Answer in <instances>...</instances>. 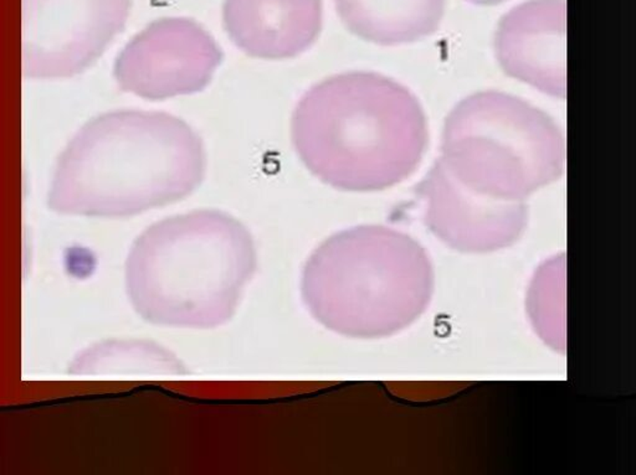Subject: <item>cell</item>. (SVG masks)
Here are the masks:
<instances>
[{"label":"cell","mask_w":636,"mask_h":475,"mask_svg":"<svg viewBox=\"0 0 636 475\" xmlns=\"http://www.w3.org/2000/svg\"><path fill=\"white\" fill-rule=\"evenodd\" d=\"M203 139L177 115L115 111L88 122L59 158L49 206L120 219L181 201L202 185Z\"/></svg>","instance_id":"6da1fadb"},{"label":"cell","mask_w":636,"mask_h":475,"mask_svg":"<svg viewBox=\"0 0 636 475\" xmlns=\"http://www.w3.org/2000/svg\"><path fill=\"white\" fill-rule=\"evenodd\" d=\"M291 141L306 169L343 192L384 190L417 170L428 127L417 97L375 72L327 77L298 99Z\"/></svg>","instance_id":"7a4b0ae2"},{"label":"cell","mask_w":636,"mask_h":475,"mask_svg":"<svg viewBox=\"0 0 636 475\" xmlns=\"http://www.w3.org/2000/svg\"><path fill=\"white\" fill-rule=\"evenodd\" d=\"M258 266L253 236L229 213L197 210L160 220L133 242L126 290L147 322L218 328L229 322Z\"/></svg>","instance_id":"3957f363"},{"label":"cell","mask_w":636,"mask_h":475,"mask_svg":"<svg viewBox=\"0 0 636 475\" xmlns=\"http://www.w3.org/2000/svg\"><path fill=\"white\" fill-rule=\"evenodd\" d=\"M302 297L312 317L348 338L401 332L427 309L434 290L428 253L410 236L366 225L340 231L303 268Z\"/></svg>","instance_id":"277c9868"},{"label":"cell","mask_w":636,"mask_h":475,"mask_svg":"<svg viewBox=\"0 0 636 475\" xmlns=\"http://www.w3.org/2000/svg\"><path fill=\"white\" fill-rule=\"evenodd\" d=\"M440 159L473 192L523 201L563 174L565 137L532 104L506 93H475L445 120Z\"/></svg>","instance_id":"5b68a950"},{"label":"cell","mask_w":636,"mask_h":475,"mask_svg":"<svg viewBox=\"0 0 636 475\" xmlns=\"http://www.w3.org/2000/svg\"><path fill=\"white\" fill-rule=\"evenodd\" d=\"M131 6L132 0H22L24 75L56 80L86 70L123 30Z\"/></svg>","instance_id":"8992f818"},{"label":"cell","mask_w":636,"mask_h":475,"mask_svg":"<svg viewBox=\"0 0 636 475\" xmlns=\"http://www.w3.org/2000/svg\"><path fill=\"white\" fill-rule=\"evenodd\" d=\"M224 54L205 29L187 17L151 22L123 48L115 64L122 91L148 101L200 92Z\"/></svg>","instance_id":"52a82bcc"},{"label":"cell","mask_w":636,"mask_h":475,"mask_svg":"<svg viewBox=\"0 0 636 475\" xmlns=\"http://www.w3.org/2000/svg\"><path fill=\"white\" fill-rule=\"evenodd\" d=\"M424 218L434 235L462 252L511 246L527 225L526 204L473 192L439 159L420 185Z\"/></svg>","instance_id":"ba28073f"},{"label":"cell","mask_w":636,"mask_h":475,"mask_svg":"<svg viewBox=\"0 0 636 475\" xmlns=\"http://www.w3.org/2000/svg\"><path fill=\"white\" fill-rule=\"evenodd\" d=\"M502 70L541 92L565 99V11L557 3H534L512 13L496 36Z\"/></svg>","instance_id":"9c48e42d"},{"label":"cell","mask_w":636,"mask_h":475,"mask_svg":"<svg viewBox=\"0 0 636 475\" xmlns=\"http://www.w3.org/2000/svg\"><path fill=\"white\" fill-rule=\"evenodd\" d=\"M223 24L233 44L260 60H290L322 31L321 0H225Z\"/></svg>","instance_id":"30bf717a"},{"label":"cell","mask_w":636,"mask_h":475,"mask_svg":"<svg viewBox=\"0 0 636 475\" xmlns=\"http://www.w3.org/2000/svg\"><path fill=\"white\" fill-rule=\"evenodd\" d=\"M346 28L369 43L392 46L433 33L443 0H335Z\"/></svg>","instance_id":"8fae6325"},{"label":"cell","mask_w":636,"mask_h":475,"mask_svg":"<svg viewBox=\"0 0 636 475\" xmlns=\"http://www.w3.org/2000/svg\"><path fill=\"white\" fill-rule=\"evenodd\" d=\"M136 369L142 372L177 374L178 361L165 350L154 345H99L88 350L72 364V374L95 375L104 372L123 371Z\"/></svg>","instance_id":"7c38bea8"}]
</instances>
